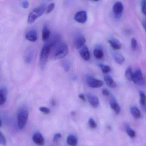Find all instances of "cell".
<instances>
[{"label":"cell","instance_id":"cell-19","mask_svg":"<svg viewBox=\"0 0 146 146\" xmlns=\"http://www.w3.org/2000/svg\"><path fill=\"white\" fill-rule=\"evenodd\" d=\"M104 80L107 85L111 88H115L117 86V84L114 82L112 78L109 75H106L104 76Z\"/></svg>","mask_w":146,"mask_h":146},{"label":"cell","instance_id":"cell-9","mask_svg":"<svg viewBox=\"0 0 146 146\" xmlns=\"http://www.w3.org/2000/svg\"><path fill=\"white\" fill-rule=\"evenodd\" d=\"M86 41V39L83 35L78 36L74 40V47L76 49H81L84 46Z\"/></svg>","mask_w":146,"mask_h":146},{"label":"cell","instance_id":"cell-41","mask_svg":"<svg viewBox=\"0 0 146 146\" xmlns=\"http://www.w3.org/2000/svg\"><path fill=\"white\" fill-rule=\"evenodd\" d=\"M51 103H52V105H53V106H54V105H55V100H54V99H52V100Z\"/></svg>","mask_w":146,"mask_h":146},{"label":"cell","instance_id":"cell-4","mask_svg":"<svg viewBox=\"0 0 146 146\" xmlns=\"http://www.w3.org/2000/svg\"><path fill=\"white\" fill-rule=\"evenodd\" d=\"M29 116V112L26 110H21L19 112L17 116L18 125L20 129L24 128L27 123Z\"/></svg>","mask_w":146,"mask_h":146},{"label":"cell","instance_id":"cell-14","mask_svg":"<svg viewBox=\"0 0 146 146\" xmlns=\"http://www.w3.org/2000/svg\"><path fill=\"white\" fill-rule=\"evenodd\" d=\"M25 38L31 42H35L37 40V34L35 30H31L26 33Z\"/></svg>","mask_w":146,"mask_h":146},{"label":"cell","instance_id":"cell-8","mask_svg":"<svg viewBox=\"0 0 146 146\" xmlns=\"http://www.w3.org/2000/svg\"><path fill=\"white\" fill-rule=\"evenodd\" d=\"M88 18L87 13L84 11H79L75 14L74 19L78 23H86Z\"/></svg>","mask_w":146,"mask_h":146},{"label":"cell","instance_id":"cell-38","mask_svg":"<svg viewBox=\"0 0 146 146\" xmlns=\"http://www.w3.org/2000/svg\"><path fill=\"white\" fill-rule=\"evenodd\" d=\"M102 94L103 95L105 96H108L110 95V92L107 89H104L102 90Z\"/></svg>","mask_w":146,"mask_h":146},{"label":"cell","instance_id":"cell-22","mask_svg":"<svg viewBox=\"0 0 146 146\" xmlns=\"http://www.w3.org/2000/svg\"><path fill=\"white\" fill-rule=\"evenodd\" d=\"M78 140L76 137L73 135H70L67 138V143L71 146H76Z\"/></svg>","mask_w":146,"mask_h":146},{"label":"cell","instance_id":"cell-27","mask_svg":"<svg viewBox=\"0 0 146 146\" xmlns=\"http://www.w3.org/2000/svg\"><path fill=\"white\" fill-rule=\"evenodd\" d=\"M140 95V102L142 106H145L146 104V96L144 92L143 91H140L139 92Z\"/></svg>","mask_w":146,"mask_h":146},{"label":"cell","instance_id":"cell-7","mask_svg":"<svg viewBox=\"0 0 146 146\" xmlns=\"http://www.w3.org/2000/svg\"><path fill=\"white\" fill-rule=\"evenodd\" d=\"M123 11V6L121 2L118 1L116 2L113 7V14L116 18H119L122 16Z\"/></svg>","mask_w":146,"mask_h":146},{"label":"cell","instance_id":"cell-32","mask_svg":"<svg viewBox=\"0 0 146 146\" xmlns=\"http://www.w3.org/2000/svg\"><path fill=\"white\" fill-rule=\"evenodd\" d=\"M142 12L146 16V0L141 1V4Z\"/></svg>","mask_w":146,"mask_h":146},{"label":"cell","instance_id":"cell-36","mask_svg":"<svg viewBox=\"0 0 146 146\" xmlns=\"http://www.w3.org/2000/svg\"><path fill=\"white\" fill-rule=\"evenodd\" d=\"M61 134L60 133H57V134H55L54 136L53 141L54 142L58 141V140L61 137Z\"/></svg>","mask_w":146,"mask_h":146},{"label":"cell","instance_id":"cell-24","mask_svg":"<svg viewBox=\"0 0 146 146\" xmlns=\"http://www.w3.org/2000/svg\"><path fill=\"white\" fill-rule=\"evenodd\" d=\"M35 52L33 50H30L27 52L25 56V60L26 63H30L34 59Z\"/></svg>","mask_w":146,"mask_h":146},{"label":"cell","instance_id":"cell-16","mask_svg":"<svg viewBox=\"0 0 146 146\" xmlns=\"http://www.w3.org/2000/svg\"><path fill=\"white\" fill-rule=\"evenodd\" d=\"M51 36V32L47 25H45L42 29V40L43 41L47 42Z\"/></svg>","mask_w":146,"mask_h":146},{"label":"cell","instance_id":"cell-10","mask_svg":"<svg viewBox=\"0 0 146 146\" xmlns=\"http://www.w3.org/2000/svg\"><path fill=\"white\" fill-rule=\"evenodd\" d=\"M61 40V37L60 36L59 34H53L51 36L48 40L46 42V44L49 45L51 48L55 45L60 42Z\"/></svg>","mask_w":146,"mask_h":146},{"label":"cell","instance_id":"cell-20","mask_svg":"<svg viewBox=\"0 0 146 146\" xmlns=\"http://www.w3.org/2000/svg\"><path fill=\"white\" fill-rule=\"evenodd\" d=\"M113 56L115 62L118 64H123L124 62V57L121 54L119 53H114L113 54Z\"/></svg>","mask_w":146,"mask_h":146},{"label":"cell","instance_id":"cell-35","mask_svg":"<svg viewBox=\"0 0 146 146\" xmlns=\"http://www.w3.org/2000/svg\"><path fill=\"white\" fill-rule=\"evenodd\" d=\"M0 143L1 145H3V146L5 145L6 143L5 138L4 135L1 132H0Z\"/></svg>","mask_w":146,"mask_h":146},{"label":"cell","instance_id":"cell-1","mask_svg":"<svg viewBox=\"0 0 146 146\" xmlns=\"http://www.w3.org/2000/svg\"><path fill=\"white\" fill-rule=\"evenodd\" d=\"M68 47L65 42L60 41L52 47L50 51V58L54 60L63 58L68 53Z\"/></svg>","mask_w":146,"mask_h":146},{"label":"cell","instance_id":"cell-6","mask_svg":"<svg viewBox=\"0 0 146 146\" xmlns=\"http://www.w3.org/2000/svg\"><path fill=\"white\" fill-rule=\"evenodd\" d=\"M87 83L88 85L92 88H100L103 85V82L102 81L90 76L87 77Z\"/></svg>","mask_w":146,"mask_h":146},{"label":"cell","instance_id":"cell-12","mask_svg":"<svg viewBox=\"0 0 146 146\" xmlns=\"http://www.w3.org/2000/svg\"><path fill=\"white\" fill-rule=\"evenodd\" d=\"M80 56L85 61H88L90 58V52L88 47L86 46H84L80 49Z\"/></svg>","mask_w":146,"mask_h":146},{"label":"cell","instance_id":"cell-13","mask_svg":"<svg viewBox=\"0 0 146 146\" xmlns=\"http://www.w3.org/2000/svg\"><path fill=\"white\" fill-rule=\"evenodd\" d=\"M110 105L111 108L114 111L116 114H118L120 113V110H121L120 106L118 104L116 99L113 96H111Z\"/></svg>","mask_w":146,"mask_h":146},{"label":"cell","instance_id":"cell-18","mask_svg":"<svg viewBox=\"0 0 146 146\" xmlns=\"http://www.w3.org/2000/svg\"><path fill=\"white\" fill-rule=\"evenodd\" d=\"M7 90L5 87H1L0 89V105L5 104L6 101Z\"/></svg>","mask_w":146,"mask_h":146},{"label":"cell","instance_id":"cell-3","mask_svg":"<svg viewBox=\"0 0 146 146\" xmlns=\"http://www.w3.org/2000/svg\"><path fill=\"white\" fill-rule=\"evenodd\" d=\"M51 48L49 45L46 44L43 46L41 51L39 59V64L41 69L45 67L48 55L50 54Z\"/></svg>","mask_w":146,"mask_h":146},{"label":"cell","instance_id":"cell-28","mask_svg":"<svg viewBox=\"0 0 146 146\" xmlns=\"http://www.w3.org/2000/svg\"><path fill=\"white\" fill-rule=\"evenodd\" d=\"M99 66L101 69L102 72L106 74V73H109L110 72H111V68L108 65H106L100 64H99Z\"/></svg>","mask_w":146,"mask_h":146},{"label":"cell","instance_id":"cell-5","mask_svg":"<svg viewBox=\"0 0 146 146\" xmlns=\"http://www.w3.org/2000/svg\"><path fill=\"white\" fill-rule=\"evenodd\" d=\"M132 81L137 85H143L145 84V81L141 71L140 69H137L133 73Z\"/></svg>","mask_w":146,"mask_h":146},{"label":"cell","instance_id":"cell-21","mask_svg":"<svg viewBox=\"0 0 146 146\" xmlns=\"http://www.w3.org/2000/svg\"><path fill=\"white\" fill-rule=\"evenodd\" d=\"M130 112L131 113L135 118L138 119L141 117V112L140 110L136 107H131L130 108Z\"/></svg>","mask_w":146,"mask_h":146},{"label":"cell","instance_id":"cell-15","mask_svg":"<svg viewBox=\"0 0 146 146\" xmlns=\"http://www.w3.org/2000/svg\"><path fill=\"white\" fill-rule=\"evenodd\" d=\"M33 141L37 145L40 146L44 145V138L40 132H36L34 134L33 136Z\"/></svg>","mask_w":146,"mask_h":146},{"label":"cell","instance_id":"cell-26","mask_svg":"<svg viewBox=\"0 0 146 146\" xmlns=\"http://www.w3.org/2000/svg\"><path fill=\"white\" fill-rule=\"evenodd\" d=\"M125 77L127 78V80L130 81H132V77H133V72H132V69L131 67H128L125 71Z\"/></svg>","mask_w":146,"mask_h":146},{"label":"cell","instance_id":"cell-25","mask_svg":"<svg viewBox=\"0 0 146 146\" xmlns=\"http://www.w3.org/2000/svg\"><path fill=\"white\" fill-rule=\"evenodd\" d=\"M125 131L126 133L128 134V135L131 137V138H134L136 136V133L135 131L133 130L129 125L128 124H126L125 125Z\"/></svg>","mask_w":146,"mask_h":146},{"label":"cell","instance_id":"cell-42","mask_svg":"<svg viewBox=\"0 0 146 146\" xmlns=\"http://www.w3.org/2000/svg\"><path fill=\"white\" fill-rule=\"evenodd\" d=\"M144 109H145V111H146V104L145 106H144Z\"/></svg>","mask_w":146,"mask_h":146},{"label":"cell","instance_id":"cell-2","mask_svg":"<svg viewBox=\"0 0 146 146\" xmlns=\"http://www.w3.org/2000/svg\"><path fill=\"white\" fill-rule=\"evenodd\" d=\"M45 11V5H42L35 8L29 14L28 23L29 24L33 23L38 18L42 16Z\"/></svg>","mask_w":146,"mask_h":146},{"label":"cell","instance_id":"cell-17","mask_svg":"<svg viewBox=\"0 0 146 146\" xmlns=\"http://www.w3.org/2000/svg\"><path fill=\"white\" fill-rule=\"evenodd\" d=\"M108 42L110 44L113 49L114 50H119L121 47V44L120 42L117 39L115 38H111L108 40Z\"/></svg>","mask_w":146,"mask_h":146},{"label":"cell","instance_id":"cell-11","mask_svg":"<svg viewBox=\"0 0 146 146\" xmlns=\"http://www.w3.org/2000/svg\"><path fill=\"white\" fill-rule=\"evenodd\" d=\"M87 97L89 102L94 108H96L99 105V100L98 97L94 95L89 93L87 94Z\"/></svg>","mask_w":146,"mask_h":146},{"label":"cell","instance_id":"cell-37","mask_svg":"<svg viewBox=\"0 0 146 146\" xmlns=\"http://www.w3.org/2000/svg\"><path fill=\"white\" fill-rule=\"evenodd\" d=\"M29 1H23V3H22V7L24 9L28 8L29 7Z\"/></svg>","mask_w":146,"mask_h":146},{"label":"cell","instance_id":"cell-40","mask_svg":"<svg viewBox=\"0 0 146 146\" xmlns=\"http://www.w3.org/2000/svg\"><path fill=\"white\" fill-rule=\"evenodd\" d=\"M142 25L143 26V29L145 30L146 32V21H143L142 22Z\"/></svg>","mask_w":146,"mask_h":146},{"label":"cell","instance_id":"cell-34","mask_svg":"<svg viewBox=\"0 0 146 146\" xmlns=\"http://www.w3.org/2000/svg\"><path fill=\"white\" fill-rule=\"evenodd\" d=\"M39 109L40 111L45 114H48L50 112V109L48 108L45 107H41Z\"/></svg>","mask_w":146,"mask_h":146},{"label":"cell","instance_id":"cell-30","mask_svg":"<svg viewBox=\"0 0 146 146\" xmlns=\"http://www.w3.org/2000/svg\"><path fill=\"white\" fill-rule=\"evenodd\" d=\"M54 7H55V4L54 3H50L47 7L45 9V13L46 14H48L52 11L54 9Z\"/></svg>","mask_w":146,"mask_h":146},{"label":"cell","instance_id":"cell-43","mask_svg":"<svg viewBox=\"0 0 146 146\" xmlns=\"http://www.w3.org/2000/svg\"></svg>","mask_w":146,"mask_h":146},{"label":"cell","instance_id":"cell-29","mask_svg":"<svg viewBox=\"0 0 146 146\" xmlns=\"http://www.w3.org/2000/svg\"><path fill=\"white\" fill-rule=\"evenodd\" d=\"M61 65H62V67H63V69L66 72L69 71L70 66V63L68 60H63L62 63H61Z\"/></svg>","mask_w":146,"mask_h":146},{"label":"cell","instance_id":"cell-31","mask_svg":"<svg viewBox=\"0 0 146 146\" xmlns=\"http://www.w3.org/2000/svg\"><path fill=\"white\" fill-rule=\"evenodd\" d=\"M88 124L90 128H93V129H95L97 127V124H96V123L92 118H90L89 120Z\"/></svg>","mask_w":146,"mask_h":146},{"label":"cell","instance_id":"cell-39","mask_svg":"<svg viewBox=\"0 0 146 146\" xmlns=\"http://www.w3.org/2000/svg\"><path fill=\"white\" fill-rule=\"evenodd\" d=\"M78 97L82 100L83 101L85 102L86 101V99H85V96H84V95L83 94H80L78 95Z\"/></svg>","mask_w":146,"mask_h":146},{"label":"cell","instance_id":"cell-33","mask_svg":"<svg viewBox=\"0 0 146 146\" xmlns=\"http://www.w3.org/2000/svg\"><path fill=\"white\" fill-rule=\"evenodd\" d=\"M137 43L136 40L135 38H133L131 39V48L133 50H135L137 47Z\"/></svg>","mask_w":146,"mask_h":146},{"label":"cell","instance_id":"cell-23","mask_svg":"<svg viewBox=\"0 0 146 146\" xmlns=\"http://www.w3.org/2000/svg\"><path fill=\"white\" fill-rule=\"evenodd\" d=\"M94 55L97 59H101L104 56V53L100 48H96L94 50Z\"/></svg>","mask_w":146,"mask_h":146}]
</instances>
